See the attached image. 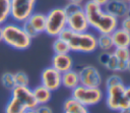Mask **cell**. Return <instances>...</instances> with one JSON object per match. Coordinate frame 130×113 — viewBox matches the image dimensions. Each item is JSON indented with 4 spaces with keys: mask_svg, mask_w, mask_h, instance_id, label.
<instances>
[{
    "mask_svg": "<svg viewBox=\"0 0 130 113\" xmlns=\"http://www.w3.org/2000/svg\"><path fill=\"white\" fill-rule=\"evenodd\" d=\"M82 8L86 15L89 27L99 34H111L119 26V19L112 16L104 10V8L91 0H87Z\"/></svg>",
    "mask_w": 130,
    "mask_h": 113,
    "instance_id": "6da1fadb",
    "label": "cell"
},
{
    "mask_svg": "<svg viewBox=\"0 0 130 113\" xmlns=\"http://www.w3.org/2000/svg\"><path fill=\"white\" fill-rule=\"evenodd\" d=\"M65 42H67L70 52L76 53H92L94 52L96 47V36L92 33L83 32V33H75L69 29H64L60 35L58 36Z\"/></svg>",
    "mask_w": 130,
    "mask_h": 113,
    "instance_id": "7a4b0ae2",
    "label": "cell"
},
{
    "mask_svg": "<svg viewBox=\"0 0 130 113\" xmlns=\"http://www.w3.org/2000/svg\"><path fill=\"white\" fill-rule=\"evenodd\" d=\"M1 27L2 42L8 47L18 51H24L30 47L32 40L26 35L20 23L7 21Z\"/></svg>",
    "mask_w": 130,
    "mask_h": 113,
    "instance_id": "3957f363",
    "label": "cell"
},
{
    "mask_svg": "<svg viewBox=\"0 0 130 113\" xmlns=\"http://www.w3.org/2000/svg\"><path fill=\"white\" fill-rule=\"evenodd\" d=\"M67 27V15L63 7H54L46 13L45 34L56 38Z\"/></svg>",
    "mask_w": 130,
    "mask_h": 113,
    "instance_id": "277c9868",
    "label": "cell"
},
{
    "mask_svg": "<svg viewBox=\"0 0 130 113\" xmlns=\"http://www.w3.org/2000/svg\"><path fill=\"white\" fill-rule=\"evenodd\" d=\"M71 97L88 108L98 105L104 99V92L101 88H90L79 84L71 90Z\"/></svg>",
    "mask_w": 130,
    "mask_h": 113,
    "instance_id": "5b68a950",
    "label": "cell"
},
{
    "mask_svg": "<svg viewBox=\"0 0 130 113\" xmlns=\"http://www.w3.org/2000/svg\"><path fill=\"white\" fill-rule=\"evenodd\" d=\"M125 88L126 86L123 82L106 88V106L110 110L119 111L130 106V102L125 95Z\"/></svg>",
    "mask_w": 130,
    "mask_h": 113,
    "instance_id": "8992f818",
    "label": "cell"
},
{
    "mask_svg": "<svg viewBox=\"0 0 130 113\" xmlns=\"http://www.w3.org/2000/svg\"><path fill=\"white\" fill-rule=\"evenodd\" d=\"M36 5L37 0H10V18L22 23L35 12Z\"/></svg>",
    "mask_w": 130,
    "mask_h": 113,
    "instance_id": "52a82bcc",
    "label": "cell"
},
{
    "mask_svg": "<svg viewBox=\"0 0 130 113\" xmlns=\"http://www.w3.org/2000/svg\"><path fill=\"white\" fill-rule=\"evenodd\" d=\"M79 82L81 86L90 88H101L103 83V76L100 70L93 65H84L78 71Z\"/></svg>",
    "mask_w": 130,
    "mask_h": 113,
    "instance_id": "ba28073f",
    "label": "cell"
},
{
    "mask_svg": "<svg viewBox=\"0 0 130 113\" xmlns=\"http://www.w3.org/2000/svg\"><path fill=\"white\" fill-rule=\"evenodd\" d=\"M61 74L62 73L52 66L45 67L41 72V84L46 87L51 92H55L62 87Z\"/></svg>",
    "mask_w": 130,
    "mask_h": 113,
    "instance_id": "9c48e42d",
    "label": "cell"
},
{
    "mask_svg": "<svg viewBox=\"0 0 130 113\" xmlns=\"http://www.w3.org/2000/svg\"><path fill=\"white\" fill-rule=\"evenodd\" d=\"M67 29L75 33H83L89 31V24L83 8L67 15Z\"/></svg>",
    "mask_w": 130,
    "mask_h": 113,
    "instance_id": "30bf717a",
    "label": "cell"
},
{
    "mask_svg": "<svg viewBox=\"0 0 130 113\" xmlns=\"http://www.w3.org/2000/svg\"><path fill=\"white\" fill-rule=\"evenodd\" d=\"M103 8L117 19H121L130 13V5L123 0H109Z\"/></svg>",
    "mask_w": 130,
    "mask_h": 113,
    "instance_id": "8fae6325",
    "label": "cell"
},
{
    "mask_svg": "<svg viewBox=\"0 0 130 113\" xmlns=\"http://www.w3.org/2000/svg\"><path fill=\"white\" fill-rule=\"evenodd\" d=\"M11 96L18 98L27 109H36L38 106V103L34 97L31 89L27 87H21V86H15L11 90Z\"/></svg>",
    "mask_w": 130,
    "mask_h": 113,
    "instance_id": "7c38bea8",
    "label": "cell"
},
{
    "mask_svg": "<svg viewBox=\"0 0 130 113\" xmlns=\"http://www.w3.org/2000/svg\"><path fill=\"white\" fill-rule=\"evenodd\" d=\"M73 58L70 53L66 54H54L51 59V66L58 70L60 73L68 71L73 68Z\"/></svg>",
    "mask_w": 130,
    "mask_h": 113,
    "instance_id": "4fadbf2b",
    "label": "cell"
},
{
    "mask_svg": "<svg viewBox=\"0 0 130 113\" xmlns=\"http://www.w3.org/2000/svg\"><path fill=\"white\" fill-rule=\"evenodd\" d=\"M114 48H130V33L121 27H117L111 33Z\"/></svg>",
    "mask_w": 130,
    "mask_h": 113,
    "instance_id": "5bb4252c",
    "label": "cell"
},
{
    "mask_svg": "<svg viewBox=\"0 0 130 113\" xmlns=\"http://www.w3.org/2000/svg\"><path fill=\"white\" fill-rule=\"evenodd\" d=\"M61 84L67 90H73L74 88L79 86L80 82H79L78 71L72 68L68 71L63 72L61 74Z\"/></svg>",
    "mask_w": 130,
    "mask_h": 113,
    "instance_id": "9a60e30c",
    "label": "cell"
},
{
    "mask_svg": "<svg viewBox=\"0 0 130 113\" xmlns=\"http://www.w3.org/2000/svg\"><path fill=\"white\" fill-rule=\"evenodd\" d=\"M112 54L117 58L119 63V72L127 71V64L130 59L129 48H114Z\"/></svg>",
    "mask_w": 130,
    "mask_h": 113,
    "instance_id": "2e32d148",
    "label": "cell"
},
{
    "mask_svg": "<svg viewBox=\"0 0 130 113\" xmlns=\"http://www.w3.org/2000/svg\"><path fill=\"white\" fill-rule=\"evenodd\" d=\"M31 91H32L34 97H35L38 105L48 104L51 101L52 92L50 90H48L46 87H44L43 84H39V86L35 87Z\"/></svg>",
    "mask_w": 130,
    "mask_h": 113,
    "instance_id": "e0dca14e",
    "label": "cell"
},
{
    "mask_svg": "<svg viewBox=\"0 0 130 113\" xmlns=\"http://www.w3.org/2000/svg\"><path fill=\"white\" fill-rule=\"evenodd\" d=\"M26 110H28L26 106L18 98L11 95L4 106V113H24Z\"/></svg>",
    "mask_w": 130,
    "mask_h": 113,
    "instance_id": "ac0fdd59",
    "label": "cell"
},
{
    "mask_svg": "<svg viewBox=\"0 0 130 113\" xmlns=\"http://www.w3.org/2000/svg\"><path fill=\"white\" fill-rule=\"evenodd\" d=\"M26 21L41 35L45 33V27H46V14L42 12H34L27 19Z\"/></svg>",
    "mask_w": 130,
    "mask_h": 113,
    "instance_id": "d6986e66",
    "label": "cell"
},
{
    "mask_svg": "<svg viewBox=\"0 0 130 113\" xmlns=\"http://www.w3.org/2000/svg\"><path fill=\"white\" fill-rule=\"evenodd\" d=\"M88 111L87 107L80 104L72 97L67 98L63 102V113H81Z\"/></svg>",
    "mask_w": 130,
    "mask_h": 113,
    "instance_id": "ffe728a7",
    "label": "cell"
},
{
    "mask_svg": "<svg viewBox=\"0 0 130 113\" xmlns=\"http://www.w3.org/2000/svg\"><path fill=\"white\" fill-rule=\"evenodd\" d=\"M96 47L101 51H112L114 49V45L111 34H99L96 37Z\"/></svg>",
    "mask_w": 130,
    "mask_h": 113,
    "instance_id": "44dd1931",
    "label": "cell"
},
{
    "mask_svg": "<svg viewBox=\"0 0 130 113\" xmlns=\"http://www.w3.org/2000/svg\"><path fill=\"white\" fill-rule=\"evenodd\" d=\"M52 49L54 51V54H66V53H70V49H69V46H68L67 42H65L64 40H62L59 37H56L55 40L53 41Z\"/></svg>",
    "mask_w": 130,
    "mask_h": 113,
    "instance_id": "7402d4cb",
    "label": "cell"
},
{
    "mask_svg": "<svg viewBox=\"0 0 130 113\" xmlns=\"http://www.w3.org/2000/svg\"><path fill=\"white\" fill-rule=\"evenodd\" d=\"M10 18V0H0V25Z\"/></svg>",
    "mask_w": 130,
    "mask_h": 113,
    "instance_id": "603a6c76",
    "label": "cell"
},
{
    "mask_svg": "<svg viewBox=\"0 0 130 113\" xmlns=\"http://www.w3.org/2000/svg\"><path fill=\"white\" fill-rule=\"evenodd\" d=\"M0 81H1V84L4 89H6L7 91H10L15 87V81H14V76H13V73L10 72V71H5L4 73L1 74V77H0Z\"/></svg>",
    "mask_w": 130,
    "mask_h": 113,
    "instance_id": "cb8c5ba5",
    "label": "cell"
},
{
    "mask_svg": "<svg viewBox=\"0 0 130 113\" xmlns=\"http://www.w3.org/2000/svg\"><path fill=\"white\" fill-rule=\"evenodd\" d=\"M15 86H21V87H27L29 84V77L26 72L24 71H16L13 73Z\"/></svg>",
    "mask_w": 130,
    "mask_h": 113,
    "instance_id": "d4e9b609",
    "label": "cell"
},
{
    "mask_svg": "<svg viewBox=\"0 0 130 113\" xmlns=\"http://www.w3.org/2000/svg\"><path fill=\"white\" fill-rule=\"evenodd\" d=\"M123 82V79L122 77L117 74V73H113L111 75H109L106 80H105V87L106 88H109V87H112V86H115V84H118V83H122Z\"/></svg>",
    "mask_w": 130,
    "mask_h": 113,
    "instance_id": "484cf974",
    "label": "cell"
},
{
    "mask_svg": "<svg viewBox=\"0 0 130 113\" xmlns=\"http://www.w3.org/2000/svg\"><path fill=\"white\" fill-rule=\"evenodd\" d=\"M20 24H21V26H22L23 31L26 33V35H27L31 40H32V39H35V38H37V37L40 35V34H39V33H38V32H37V31H36V30H35V29H34V27H32V26H31L27 21H26V20H25V21H23V22H22V23H20Z\"/></svg>",
    "mask_w": 130,
    "mask_h": 113,
    "instance_id": "4316f807",
    "label": "cell"
},
{
    "mask_svg": "<svg viewBox=\"0 0 130 113\" xmlns=\"http://www.w3.org/2000/svg\"><path fill=\"white\" fill-rule=\"evenodd\" d=\"M105 67L112 72H119V63H118L117 58L113 54H111V57Z\"/></svg>",
    "mask_w": 130,
    "mask_h": 113,
    "instance_id": "83f0119b",
    "label": "cell"
},
{
    "mask_svg": "<svg viewBox=\"0 0 130 113\" xmlns=\"http://www.w3.org/2000/svg\"><path fill=\"white\" fill-rule=\"evenodd\" d=\"M81 8H82V5H81V4L68 3V2H67V3L65 4V6L63 7V9H64L66 15H68V14H70V13H72V12H75V11L81 9Z\"/></svg>",
    "mask_w": 130,
    "mask_h": 113,
    "instance_id": "f1b7e54d",
    "label": "cell"
},
{
    "mask_svg": "<svg viewBox=\"0 0 130 113\" xmlns=\"http://www.w3.org/2000/svg\"><path fill=\"white\" fill-rule=\"evenodd\" d=\"M111 54H112L111 51H102L98 56L99 63L101 65H103V66H106L108 61H109V59H110V57H111Z\"/></svg>",
    "mask_w": 130,
    "mask_h": 113,
    "instance_id": "f546056e",
    "label": "cell"
},
{
    "mask_svg": "<svg viewBox=\"0 0 130 113\" xmlns=\"http://www.w3.org/2000/svg\"><path fill=\"white\" fill-rule=\"evenodd\" d=\"M119 27L130 33V13L121 18V20L119 21Z\"/></svg>",
    "mask_w": 130,
    "mask_h": 113,
    "instance_id": "4dcf8cb0",
    "label": "cell"
},
{
    "mask_svg": "<svg viewBox=\"0 0 130 113\" xmlns=\"http://www.w3.org/2000/svg\"><path fill=\"white\" fill-rule=\"evenodd\" d=\"M35 110H36L37 113H54V112H53V109H52L48 104L38 105Z\"/></svg>",
    "mask_w": 130,
    "mask_h": 113,
    "instance_id": "1f68e13d",
    "label": "cell"
},
{
    "mask_svg": "<svg viewBox=\"0 0 130 113\" xmlns=\"http://www.w3.org/2000/svg\"><path fill=\"white\" fill-rule=\"evenodd\" d=\"M93 3H95V4H98V5H100V6H102V7H104L105 5H106V3L109 1V0H91Z\"/></svg>",
    "mask_w": 130,
    "mask_h": 113,
    "instance_id": "d6a6232c",
    "label": "cell"
},
{
    "mask_svg": "<svg viewBox=\"0 0 130 113\" xmlns=\"http://www.w3.org/2000/svg\"><path fill=\"white\" fill-rule=\"evenodd\" d=\"M125 95H126L127 99H128L129 102H130V86H127V87L125 88Z\"/></svg>",
    "mask_w": 130,
    "mask_h": 113,
    "instance_id": "836d02e7",
    "label": "cell"
},
{
    "mask_svg": "<svg viewBox=\"0 0 130 113\" xmlns=\"http://www.w3.org/2000/svg\"><path fill=\"white\" fill-rule=\"evenodd\" d=\"M119 113H130V106L129 107H126V108H123L121 110L118 111Z\"/></svg>",
    "mask_w": 130,
    "mask_h": 113,
    "instance_id": "e575fe53",
    "label": "cell"
},
{
    "mask_svg": "<svg viewBox=\"0 0 130 113\" xmlns=\"http://www.w3.org/2000/svg\"><path fill=\"white\" fill-rule=\"evenodd\" d=\"M68 3H76V4H82L83 0H66Z\"/></svg>",
    "mask_w": 130,
    "mask_h": 113,
    "instance_id": "d590c367",
    "label": "cell"
},
{
    "mask_svg": "<svg viewBox=\"0 0 130 113\" xmlns=\"http://www.w3.org/2000/svg\"><path fill=\"white\" fill-rule=\"evenodd\" d=\"M24 113H37V112H36L35 109H28V110H26Z\"/></svg>",
    "mask_w": 130,
    "mask_h": 113,
    "instance_id": "8d00e7d4",
    "label": "cell"
},
{
    "mask_svg": "<svg viewBox=\"0 0 130 113\" xmlns=\"http://www.w3.org/2000/svg\"><path fill=\"white\" fill-rule=\"evenodd\" d=\"M0 43H2V27L0 25Z\"/></svg>",
    "mask_w": 130,
    "mask_h": 113,
    "instance_id": "74e56055",
    "label": "cell"
},
{
    "mask_svg": "<svg viewBox=\"0 0 130 113\" xmlns=\"http://www.w3.org/2000/svg\"><path fill=\"white\" fill-rule=\"evenodd\" d=\"M127 71H129V72H130V59H129L128 64H127Z\"/></svg>",
    "mask_w": 130,
    "mask_h": 113,
    "instance_id": "f35d334b",
    "label": "cell"
},
{
    "mask_svg": "<svg viewBox=\"0 0 130 113\" xmlns=\"http://www.w3.org/2000/svg\"><path fill=\"white\" fill-rule=\"evenodd\" d=\"M124 2H126V3H128V4H130V0H123Z\"/></svg>",
    "mask_w": 130,
    "mask_h": 113,
    "instance_id": "ab89813d",
    "label": "cell"
},
{
    "mask_svg": "<svg viewBox=\"0 0 130 113\" xmlns=\"http://www.w3.org/2000/svg\"><path fill=\"white\" fill-rule=\"evenodd\" d=\"M81 113H89V111H86V112H81Z\"/></svg>",
    "mask_w": 130,
    "mask_h": 113,
    "instance_id": "60d3db41",
    "label": "cell"
},
{
    "mask_svg": "<svg viewBox=\"0 0 130 113\" xmlns=\"http://www.w3.org/2000/svg\"><path fill=\"white\" fill-rule=\"evenodd\" d=\"M129 5H130V4H129Z\"/></svg>",
    "mask_w": 130,
    "mask_h": 113,
    "instance_id": "b9f144b4",
    "label": "cell"
}]
</instances>
